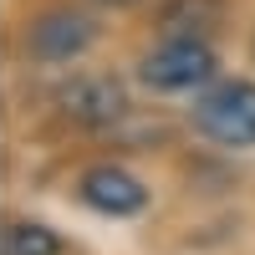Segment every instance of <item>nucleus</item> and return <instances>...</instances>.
<instances>
[{"instance_id": "nucleus-1", "label": "nucleus", "mask_w": 255, "mask_h": 255, "mask_svg": "<svg viewBox=\"0 0 255 255\" xmlns=\"http://www.w3.org/2000/svg\"><path fill=\"white\" fill-rule=\"evenodd\" d=\"M194 128L225 148H255V82H215L194 102Z\"/></svg>"}, {"instance_id": "nucleus-6", "label": "nucleus", "mask_w": 255, "mask_h": 255, "mask_svg": "<svg viewBox=\"0 0 255 255\" xmlns=\"http://www.w3.org/2000/svg\"><path fill=\"white\" fill-rule=\"evenodd\" d=\"M220 15H225L220 0H168L163 26H168V36H199L204 41V31L220 26Z\"/></svg>"}, {"instance_id": "nucleus-3", "label": "nucleus", "mask_w": 255, "mask_h": 255, "mask_svg": "<svg viewBox=\"0 0 255 255\" xmlns=\"http://www.w3.org/2000/svg\"><path fill=\"white\" fill-rule=\"evenodd\" d=\"M92 20L82 15V10H72V5H51V10H41L31 26H26V51L36 56V61H77L82 51L92 46Z\"/></svg>"}, {"instance_id": "nucleus-8", "label": "nucleus", "mask_w": 255, "mask_h": 255, "mask_svg": "<svg viewBox=\"0 0 255 255\" xmlns=\"http://www.w3.org/2000/svg\"><path fill=\"white\" fill-rule=\"evenodd\" d=\"M97 5H113V10H128V5H138V0H97Z\"/></svg>"}, {"instance_id": "nucleus-9", "label": "nucleus", "mask_w": 255, "mask_h": 255, "mask_svg": "<svg viewBox=\"0 0 255 255\" xmlns=\"http://www.w3.org/2000/svg\"><path fill=\"white\" fill-rule=\"evenodd\" d=\"M250 51H255V41H250Z\"/></svg>"}, {"instance_id": "nucleus-4", "label": "nucleus", "mask_w": 255, "mask_h": 255, "mask_svg": "<svg viewBox=\"0 0 255 255\" xmlns=\"http://www.w3.org/2000/svg\"><path fill=\"white\" fill-rule=\"evenodd\" d=\"M77 194H82L87 209H97V215H108V220H128V215H138V209L148 204L143 179L128 174L123 163H92L87 174H82Z\"/></svg>"}, {"instance_id": "nucleus-2", "label": "nucleus", "mask_w": 255, "mask_h": 255, "mask_svg": "<svg viewBox=\"0 0 255 255\" xmlns=\"http://www.w3.org/2000/svg\"><path fill=\"white\" fill-rule=\"evenodd\" d=\"M138 77L153 92H189V87L215 77V51L199 36H168L138 61Z\"/></svg>"}, {"instance_id": "nucleus-7", "label": "nucleus", "mask_w": 255, "mask_h": 255, "mask_svg": "<svg viewBox=\"0 0 255 255\" xmlns=\"http://www.w3.org/2000/svg\"><path fill=\"white\" fill-rule=\"evenodd\" d=\"M0 255H61V235L41 220H10L5 240H0Z\"/></svg>"}, {"instance_id": "nucleus-5", "label": "nucleus", "mask_w": 255, "mask_h": 255, "mask_svg": "<svg viewBox=\"0 0 255 255\" xmlns=\"http://www.w3.org/2000/svg\"><path fill=\"white\" fill-rule=\"evenodd\" d=\"M61 108L77 123H87V128H108V123H118L128 113V92L113 77H77L72 87L61 92Z\"/></svg>"}]
</instances>
